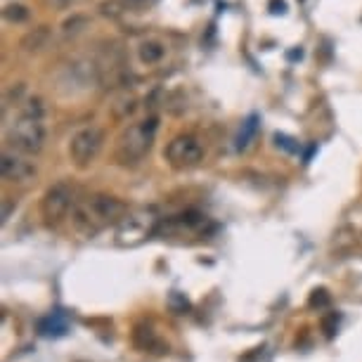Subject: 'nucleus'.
Returning <instances> with one entry per match:
<instances>
[{
  "mask_svg": "<svg viewBox=\"0 0 362 362\" xmlns=\"http://www.w3.org/2000/svg\"><path fill=\"white\" fill-rule=\"evenodd\" d=\"M128 214V206L116 197L109 195H92L88 199H81L71 209V221L74 228L81 235L92 237L102 232L104 228L118 225L121 218Z\"/></svg>",
  "mask_w": 362,
  "mask_h": 362,
  "instance_id": "obj_1",
  "label": "nucleus"
},
{
  "mask_svg": "<svg viewBox=\"0 0 362 362\" xmlns=\"http://www.w3.org/2000/svg\"><path fill=\"white\" fill-rule=\"evenodd\" d=\"M46 107L41 97H29L8 128V142L22 154H39L46 145Z\"/></svg>",
  "mask_w": 362,
  "mask_h": 362,
  "instance_id": "obj_2",
  "label": "nucleus"
},
{
  "mask_svg": "<svg viewBox=\"0 0 362 362\" xmlns=\"http://www.w3.org/2000/svg\"><path fill=\"white\" fill-rule=\"evenodd\" d=\"M159 130V121L157 116H149L142 118V121L133 123L126 133L118 137V145H116V159L121 164H140L142 159L149 154V149L154 145V137H157Z\"/></svg>",
  "mask_w": 362,
  "mask_h": 362,
  "instance_id": "obj_3",
  "label": "nucleus"
},
{
  "mask_svg": "<svg viewBox=\"0 0 362 362\" xmlns=\"http://www.w3.org/2000/svg\"><path fill=\"white\" fill-rule=\"evenodd\" d=\"M159 218L154 209H137L128 211L116 225V244L118 246H137L145 242L149 235L157 232Z\"/></svg>",
  "mask_w": 362,
  "mask_h": 362,
  "instance_id": "obj_4",
  "label": "nucleus"
},
{
  "mask_svg": "<svg viewBox=\"0 0 362 362\" xmlns=\"http://www.w3.org/2000/svg\"><path fill=\"white\" fill-rule=\"evenodd\" d=\"M104 147V133L97 126H85L76 130L69 140V157L78 168H88L99 157Z\"/></svg>",
  "mask_w": 362,
  "mask_h": 362,
  "instance_id": "obj_5",
  "label": "nucleus"
},
{
  "mask_svg": "<svg viewBox=\"0 0 362 362\" xmlns=\"http://www.w3.org/2000/svg\"><path fill=\"white\" fill-rule=\"evenodd\" d=\"M166 161L173 168H178V171L195 168L204 161V145L199 142V137L190 135V133L176 135L166 145Z\"/></svg>",
  "mask_w": 362,
  "mask_h": 362,
  "instance_id": "obj_6",
  "label": "nucleus"
},
{
  "mask_svg": "<svg viewBox=\"0 0 362 362\" xmlns=\"http://www.w3.org/2000/svg\"><path fill=\"white\" fill-rule=\"evenodd\" d=\"M74 195H76V192H74V187L69 183H57L46 192V197H43L41 202V214L46 218L48 225L60 223L62 218L76 206V197Z\"/></svg>",
  "mask_w": 362,
  "mask_h": 362,
  "instance_id": "obj_7",
  "label": "nucleus"
},
{
  "mask_svg": "<svg viewBox=\"0 0 362 362\" xmlns=\"http://www.w3.org/2000/svg\"><path fill=\"white\" fill-rule=\"evenodd\" d=\"M29 154H22V152H10L5 149L3 152V161H0V168H3V178L8 183H17V185H24V183H31L36 178V166L31 164L27 159Z\"/></svg>",
  "mask_w": 362,
  "mask_h": 362,
  "instance_id": "obj_8",
  "label": "nucleus"
},
{
  "mask_svg": "<svg viewBox=\"0 0 362 362\" xmlns=\"http://www.w3.org/2000/svg\"><path fill=\"white\" fill-rule=\"evenodd\" d=\"M164 55H166V43L159 39H145L137 46V60L147 67L159 64V62L164 60Z\"/></svg>",
  "mask_w": 362,
  "mask_h": 362,
  "instance_id": "obj_9",
  "label": "nucleus"
},
{
  "mask_svg": "<svg viewBox=\"0 0 362 362\" xmlns=\"http://www.w3.org/2000/svg\"><path fill=\"white\" fill-rule=\"evenodd\" d=\"M69 329V320L64 313H50L39 322V332L43 336H64Z\"/></svg>",
  "mask_w": 362,
  "mask_h": 362,
  "instance_id": "obj_10",
  "label": "nucleus"
},
{
  "mask_svg": "<svg viewBox=\"0 0 362 362\" xmlns=\"http://www.w3.org/2000/svg\"><path fill=\"white\" fill-rule=\"evenodd\" d=\"M256 123H258V118L249 116L246 123L242 126V133H239V137H237V147H239V149H246L249 147V142H251V137L256 133Z\"/></svg>",
  "mask_w": 362,
  "mask_h": 362,
  "instance_id": "obj_11",
  "label": "nucleus"
},
{
  "mask_svg": "<svg viewBox=\"0 0 362 362\" xmlns=\"http://www.w3.org/2000/svg\"><path fill=\"white\" fill-rule=\"evenodd\" d=\"M3 15L8 22H24L29 17V10L24 8V5H8V8L3 10Z\"/></svg>",
  "mask_w": 362,
  "mask_h": 362,
  "instance_id": "obj_12",
  "label": "nucleus"
},
{
  "mask_svg": "<svg viewBox=\"0 0 362 362\" xmlns=\"http://www.w3.org/2000/svg\"><path fill=\"white\" fill-rule=\"evenodd\" d=\"M310 305H313V308H327V305H329V294L324 289H315L313 296H310Z\"/></svg>",
  "mask_w": 362,
  "mask_h": 362,
  "instance_id": "obj_13",
  "label": "nucleus"
},
{
  "mask_svg": "<svg viewBox=\"0 0 362 362\" xmlns=\"http://www.w3.org/2000/svg\"><path fill=\"white\" fill-rule=\"evenodd\" d=\"M336 324H339V315H332V317H327V320H324V332H327L329 339H332L334 332H336Z\"/></svg>",
  "mask_w": 362,
  "mask_h": 362,
  "instance_id": "obj_14",
  "label": "nucleus"
},
{
  "mask_svg": "<svg viewBox=\"0 0 362 362\" xmlns=\"http://www.w3.org/2000/svg\"><path fill=\"white\" fill-rule=\"evenodd\" d=\"M130 3H145V0H130Z\"/></svg>",
  "mask_w": 362,
  "mask_h": 362,
  "instance_id": "obj_15",
  "label": "nucleus"
}]
</instances>
